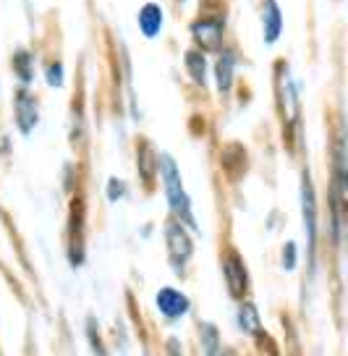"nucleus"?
I'll use <instances>...</instances> for the list:
<instances>
[{
	"instance_id": "1",
	"label": "nucleus",
	"mask_w": 348,
	"mask_h": 356,
	"mask_svg": "<svg viewBox=\"0 0 348 356\" xmlns=\"http://www.w3.org/2000/svg\"><path fill=\"white\" fill-rule=\"evenodd\" d=\"M158 170H160V176H163V184H165V194H168L173 215L181 218V222H186V225H191V228H197L194 215H191L189 194H186V189H183V181H181V170H179V165H176V160H173L170 155H160Z\"/></svg>"
},
{
	"instance_id": "2",
	"label": "nucleus",
	"mask_w": 348,
	"mask_h": 356,
	"mask_svg": "<svg viewBox=\"0 0 348 356\" xmlns=\"http://www.w3.org/2000/svg\"><path fill=\"white\" fill-rule=\"evenodd\" d=\"M165 241H168V254H170V265L176 270H183L186 262L191 259V252H194V244H191L189 234L183 228V222L179 220H170L165 225Z\"/></svg>"
},
{
	"instance_id": "3",
	"label": "nucleus",
	"mask_w": 348,
	"mask_h": 356,
	"mask_svg": "<svg viewBox=\"0 0 348 356\" xmlns=\"http://www.w3.org/2000/svg\"><path fill=\"white\" fill-rule=\"evenodd\" d=\"M223 273H225V283H228V291H231V296L233 299H244L247 296V286H249V278H247V265L241 262V257L236 252H228L223 262Z\"/></svg>"
},
{
	"instance_id": "4",
	"label": "nucleus",
	"mask_w": 348,
	"mask_h": 356,
	"mask_svg": "<svg viewBox=\"0 0 348 356\" xmlns=\"http://www.w3.org/2000/svg\"><path fill=\"white\" fill-rule=\"evenodd\" d=\"M301 212H304V228H306V238H309V246L315 249L317 241V197H315V186H312V178L304 170L301 176Z\"/></svg>"
},
{
	"instance_id": "5",
	"label": "nucleus",
	"mask_w": 348,
	"mask_h": 356,
	"mask_svg": "<svg viewBox=\"0 0 348 356\" xmlns=\"http://www.w3.org/2000/svg\"><path fill=\"white\" fill-rule=\"evenodd\" d=\"M194 42L202 50H217L223 44V22L220 19H199L191 26Z\"/></svg>"
},
{
	"instance_id": "6",
	"label": "nucleus",
	"mask_w": 348,
	"mask_h": 356,
	"mask_svg": "<svg viewBox=\"0 0 348 356\" xmlns=\"http://www.w3.org/2000/svg\"><path fill=\"white\" fill-rule=\"evenodd\" d=\"M158 309L168 317V320H179L183 317L186 312H189V299H186V293H181L176 289H160L158 291Z\"/></svg>"
},
{
	"instance_id": "7",
	"label": "nucleus",
	"mask_w": 348,
	"mask_h": 356,
	"mask_svg": "<svg viewBox=\"0 0 348 356\" xmlns=\"http://www.w3.org/2000/svg\"><path fill=\"white\" fill-rule=\"evenodd\" d=\"M13 108H16V123H19L22 134H29L37 126V121H40V115H37V100H34L26 89H19Z\"/></svg>"
},
{
	"instance_id": "8",
	"label": "nucleus",
	"mask_w": 348,
	"mask_h": 356,
	"mask_svg": "<svg viewBox=\"0 0 348 356\" xmlns=\"http://www.w3.org/2000/svg\"><path fill=\"white\" fill-rule=\"evenodd\" d=\"M136 24H139V32L144 34L147 40L158 37L163 32V24H165V13L158 3H144L139 13H136Z\"/></svg>"
},
{
	"instance_id": "9",
	"label": "nucleus",
	"mask_w": 348,
	"mask_h": 356,
	"mask_svg": "<svg viewBox=\"0 0 348 356\" xmlns=\"http://www.w3.org/2000/svg\"><path fill=\"white\" fill-rule=\"evenodd\" d=\"M281 32H283L281 6H278L275 0H265V3H262V37H265V42L267 44L278 42Z\"/></svg>"
},
{
	"instance_id": "10",
	"label": "nucleus",
	"mask_w": 348,
	"mask_h": 356,
	"mask_svg": "<svg viewBox=\"0 0 348 356\" xmlns=\"http://www.w3.org/2000/svg\"><path fill=\"white\" fill-rule=\"evenodd\" d=\"M233 66H236V58L231 50H223V56L217 58V66H215V76H217V89L228 95L233 87Z\"/></svg>"
},
{
	"instance_id": "11",
	"label": "nucleus",
	"mask_w": 348,
	"mask_h": 356,
	"mask_svg": "<svg viewBox=\"0 0 348 356\" xmlns=\"http://www.w3.org/2000/svg\"><path fill=\"white\" fill-rule=\"evenodd\" d=\"M136 163H139V170H142V176H144L147 186H149L155 170H158V157L152 152L149 142H139V147H136Z\"/></svg>"
},
{
	"instance_id": "12",
	"label": "nucleus",
	"mask_w": 348,
	"mask_h": 356,
	"mask_svg": "<svg viewBox=\"0 0 348 356\" xmlns=\"http://www.w3.org/2000/svg\"><path fill=\"white\" fill-rule=\"evenodd\" d=\"M186 68H189L191 79L204 87V81H207V60H204V56L199 50H189L186 53Z\"/></svg>"
},
{
	"instance_id": "13",
	"label": "nucleus",
	"mask_w": 348,
	"mask_h": 356,
	"mask_svg": "<svg viewBox=\"0 0 348 356\" xmlns=\"http://www.w3.org/2000/svg\"><path fill=\"white\" fill-rule=\"evenodd\" d=\"M238 325L247 330V333H257L259 330V314L254 309V304H244L238 312Z\"/></svg>"
},
{
	"instance_id": "14",
	"label": "nucleus",
	"mask_w": 348,
	"mask_h": 356,
	"mask_svg": "<svg viewBox=\"0 0 348 356\" xmlns=\"http://www.w3.org/2000/svg\"><path fill=\"white\" fill-rule=\"evenodd\" d=\"M13 68L19 71V76H22V81H32L34 76V68H32V56L26 53V50H19L16 56H13Z\"/></svg>"
},
{
	"instance_id": "15",
	"label": "nucleus",
	"mask_w": 348,
	"mask_h": 356,
	"mask_svg": "<svg viewBox=\"0 0 348 356\" xmlns=\"http://www.w3.org/2000/svg\"><path fill=\"white\" fill-rule=\"evenodd\" d=\"M47 84L50 87H63V66L60 63H50L47 66Z\"/></svg>"
},
{
	"instance_id": "16",
	"label": "nucleus",
	"mask_w": 348,
	"mask_h": 356,
	"mask_svg": "<svg viewBox=\"0 0 348 356\" xmlns=\"http://www.w3.org/2000/svg\"><path fill=\"white\" fill-rule=\"evenodd\" d=\"M283 267H288V270L296 267V244H291V241L283 249Z\"/></svg>"
},
{
	"instance_id": "17",
	"label": "nucleus",
	"mask_w": 348,
	"mask_h": 356,
	"mask_svg": "<svg viewBox=\"0 0 348 356\" xmlns=\"http://www.w3.org/2000/svg\"><path fill=\"white\" fill-rule=\"evenodd\" d=\"M118 197H124V184L121 181H110V200H118Z\"/></svg>"
}]
</instances>
